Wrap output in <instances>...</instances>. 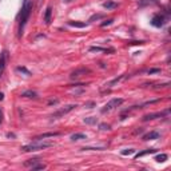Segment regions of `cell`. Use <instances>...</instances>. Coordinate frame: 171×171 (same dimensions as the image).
I'll list each match as a JSON object with an SVG mask.
<instances>
[{"label":"cell","mask_w":171,"mask_h":171,"mask_svg":"<svg viewBox=\"0 0 171 171\" xmlns=\"http://www.w3.org/2000/svg\"><path fill=\"white\" fill-rule=\"evenodd\" d=\"M31 11H32V3L30 0H24V3H23V7H22V12H20V22H19V35L22 36L23 34V28H24L25 23H27L28 17L31 15Z\"/></svg>","instance_id":"1"},{"label":"cell","mask_w":171,"mask_h":171,"mask_svg":"<svg viewBox=\"0 0 171 171\" xmlns=\"http://www.w3.org/2000/svg\"><path fill=\"white\" fill-rule=\"evenodd\" d=\"M53 142H35V143H30L25 144V146L22 147V151L24 152H32V151H39V150H44L48 149V147H52Z\"/></svg>","instance_id":"2"},{"label":"cell","mask_w":171,"mask_h":171,"mask_svg":"<svg viewBox=\"0 0 171 171\" xmlns=\"http://www.w3.org/2000/svg\"><path fill=\"white\" fill-rule=\"evenodd\" d=\"M123 99L122 98H114V99H111V100L108 102V103L106 104V106L102 108V114H106V112H110V111H112V110H115L116 107H119L122 103H123Z\"/></svg>","instance_id":"3"},{"label":"cell","mask_w":171,"mask_h":171,"mask_svg":"<svg viewBox=\"0 0 171 171\" xmlns=\"http://www.w3.org/2000/svg\"><path fill=\"white\" fill-rule=\"evenodd\" d=\"M75 107H78L76 104H68V106L63 107V108H59L56 112H53L52 115H51V118L52 119H58V118H62L63 115H66V114H68L70 111H72Z\"/></svg>","instance_id":"4"},{"label":"cell","mask_w":171,"mask_h":171,"mask_svg":"<svg viewBox=\"0 0 171 171\" xmlns=\"http://www.w3.org/2000/svg\"><path fill=\"white\" fill-rule=\"evenodd\" d=\"M170 114V110H166V111L162 112H154V114H147V115L143 116V122H149V120H154V119L162 118V116H166Z\"/></svg>","instance_id":"5"},{"label":"cell","mask_w":171,"mask_h":171,"mask_svg":"<svg viewBox=\"0 0 171 171\" xmlns=\"http://www.w3.org/2000/svg\"><path fill=\"white\" fill-rule=\"evenodd\" d=\"M165 22H166L165 16H163V15L157 14V15H154V16H152V19H151V22H150V23H151L152 27L160 28V27H163V25H165Z\"/></svg>","instance_id":"6"},{"label":"cell","mask_w":171,"mask_h":171,"mask_svg":"<svg viewBox=\"0 0 171 171\" xmlns=\"http://www.w3.org/2000/svg\"><path fill=\"white\" fill-rule=\"evenodd\" d=\"M91 72V70L90 68H79V70H75L74 72H71V75H70V79L71 80H76V79H79L80 76H83V75H86V74H90Z\"/></svg>","instance_id":"7"},{"label":"cell","mask_w":171,"mask_h":171,"mask_svg":"<svg viewBox=\"0 0 171 171\" xmlns=\"http://www.w3.org/2000/svg\"><path fill=\"white\" fill-rule=\"evenodd\" d=\"M7 56H8V52H7V51H3V52L0 53V76H1V74H3L4 68H6Z\"/></svg>","instance_id":"8"},{"label":"cell","mask_w":171,"mask_h":171,"mask_svg":"<svg viewBox=\"0 0 171 171\" xmlns=\"http://www.w3.org/2000/svg\"><path fill=\"white\" fill-rule=\"evenodd\" d=\"M160 134L157 131H151V132H147V134L143 135V140H155V139H159Z\"/></svg>","instance_id":"9"},{"label":"cell","mask_w":171,"mask_h":171,"mask_svg":"<svg viewBox=\"0 0 171 171\" xmlns=\"http://www.w3.org/2000/svg\"><path fill=\"white\" fill-rule=\"evenodd\" d=\"M114 48H103V47H90V52H106V53H108V52H114Z\"/></svg>","instance_id":"10"},{"label":"cell","mask_w":171,"mask_h":171,"mask_svg":"<svg viewBox=\"0 0 171 171\" xmlns=\"http://www.w3.org/2000/svg\"><path fill=\"white\" fill-rule=\"evenodd\" d=\"M72 142H78V140H83V139H87V135L83 134V132H76V134H72L70 138Z\"/></svg>","instance_id":"11"},{"label":"cell","mask_w":171,"mask_h":171,"mask_svg":"<svg viewBox=\"0 0 171 171\" xmlns=\"http://www.w3.org/2000/svg\"><path fill=\"white\" fill-rule=\"evenodd\" d=\"M59 132H45V134H42V135H38L35 138V140H40V139H45V138H53V136H59Z\"/></svg>","instance_id":"12"},{"label":"cell","mask_w":171,"mask_h":171,"mask_svg":"<svg viewBox=\"0 0 171 171\" xmlns=\"http://www.w3.org/2000/svg\"><path fill=\"white\" fill-rule=\"evenodd\" d=\"M23 98H31V99H36L38 98V94L32 90H27V91H23L22 92Z\"/></svg>","instance_id":"13"},{"label":"cell","mask_w":171,"mask_h":171,"mask_svg":"<svg viewBox=\"0 0 171 171\" xmlns=\"http://www.w3.org/2000/svg\"><path fill=\"white\" fill-rule=\"evenodd\" d=\"M155 4H158V0H139V7L155 6Z\"/></svg>","instance_id":"14"},{"label":"cell","mask_w":171,"mask_h":171,"mask_svg":"<svg viewBox=\"0 0 171 171\" xmlns=\"http://www.w3.org/2000/svg\"><path fill=\"white\" fill-rule=\"evenodd\" d=\"M51 15H52V8H51V7H47L45 14H44V23L45 24H50L51 23Z\"/></svg>","instance_id":"15"},{"label":"cell","mask_w":171,"mask_h":171,"mask_svg":"<svg viewBox=\"0 0 171 171\" xmlns=\"http://www.w3.org/2000/svg\"><path fill=\"white\" fill-rule=\"evenodd\" d=\"M154 152H157V150L155 149H149V150H144V151L142 152H138L136 155H135V158H140V157H144V155H149V154H154Z\"/></svg>","instance_id":"16"},{"label":"cell","mask_w":171,"mask_h":171,"mask_svg":"<svg viewBox=\"0 0 171 171\" xmlns=\"http://www.w3.org/2000/svg\"><path fill=\"white\" fill-rule=\"evenodd\" d=\"M118 7V4L114 3V1H106V3H103V8L106 9H114Z\"/></svg>","instance_id":"17"},{"label":"cell","mask_w":171,"mask_h":171,"mask_svg":"<svg viewBox=\"0 0 171 171\" xmlns=\"http://www.w3.org/2000/svg\"><path fill=\"white\" fill-rule=\"evenodd\" d=\"M68 25H71V27H76V28H84L86 27V23H80V22H68Z\"/></svg>","instance_id":"18"},{"label":"cell","mask_w":171,"mask_h":171,"mask_svg":"<svg viewBox=\"0 0 171 171\" xmlns=\"http://www.w3.org/2000/svg\"><path fill=\"white\" fill-rule=\"evenodd\" d=\"M83 122L86 124H96V122H98V119L95 118V116H88V118H84Z\"/></svg>","instance_id":"19"},{"label":"cell","mask_w":171,"mask_h":171,"mask_svg":"<svg viewBox=\"0 0 171 171\" xmlns=\"http://www.w3.org/2000/svg\"><path fill=\"white\" fill-rule=\"evenodd\" d=\"M167 154H159V155H157V157H155V160H157V162H159V163H163V162H166V160H167Z\"/></svg>","instance_id":"20"},{"label":"cell","mask_w":171,"mask_h":171,"mask_svg":"<svg viewBox=\"0 0 171 171\" xmlns=\"http://www.w3.org/2000/svg\"><path fill=\"white\" fill-rule=\"evenodd\" d=\"M47 167V166L44 165V163H35L34 166H31V170H44V168Z\"/></svg>","instance_id":"21"},{"label":"cell","mask_w":171,"mask_h":171,"mask_svg":"<svg viewBox=\"0 0 171 171\" xmlns=\"http://www.w3.org/2000/svg\"><path fill=\"white\" fill-rule=\"evenodd\" d=\"M39 158H34V159H30V160H27V162L24 163V166H27V167H31V166H34L35 163H38L39 162Z\"/></svg>","instance_id":"22"},{"label":"cell","mask_w":171,"mask_h":171,"mask_svg":"<svg viewBox=\"0 0 171 171\" xmlns=\"http://www.w3.org/2000/svg\"><path fill=\"white\" fill-rule=\"evenodd\" d=\"M16 71H17V72L24 74V75H27V76H30V75H31V72H30V71H28L25 67H20V66H19V67H16Z\"/></svg>","instance_id":"23"},{"label":"cell","mask_w":171,"mask_h":171,"mask_svg":"<svg viewBox=\"0 0 171 171\" xmlns=\"http://www.w3.org/2000/svg\"><path fill=\"white\" fill-rule=\"evenodd\" d=\"M99 128H100L102 131H110V130H111V126H110V124H106V123H100L99 124Z\"/></svg>","instance_id":"24"},{"label":"cell","mask_w":171,"mask_h":171,"mask_svg":"<svg viewBox=\"0 0 171 171\" xmlns=\"http://www.w3.org/2000/svg\"><path fill=\"white\" fill-rule=\"evenodd\" d=\"M134 152H135L134 149H126V150H123V151H122V155H124V157H126V155H132Z\"/></svg>","instance_id":"25"},{"label":"cell","mask_w":171,"mask_h":171,"mask_svg":"<svg viewBox=\"0 0 171 171\" xmlns=\"http://www.w3.org/2000/svg\"><path fill=\"white\" fill-rule=\"evenodd\" d=\"M122 79H123V75H122V76H119V78H115V79H114V80H111V82H110V83H108V87H112L114 84H115V83H118V82H119V80H122Z\"/></svg>","instance_id":"26"},{"label":"cell","mask_w":171,"mask_h":171,"mask_svg":"<svg viewBox=\"0 0 171 171\" xmlns=\"http://www.w3.org/2000/svg\"><path fill=\"white\" fill-rule=\"evenodd\" d=\"M102 17H103V15H94V16H91L90 17V20H88V22H95V20H99V19H102Z\"/></svg>","instance_id":"27"},{"label":"cell","mask_w":171,"mask_h":171,"mask_svg":"<svg viewBox=\"0 0 171 171\" xmlns=\"http://www.w3.org/2000/svg\"><path fill=\"white\" fill-rule=\"evenodd\" d=\"M147 72H149L150 75H152V74H159L160 72V68H151V70H149Z\"/></svg>","instance_id":"28"},{"label":"cell","mask_w":171,"mask_h":171,"mask_svg":"<svg viewBox=\"0 0 171 171\" xmlns=\"http://www.w3.org/2000/svg\"><path fill=\"white\" fill-rule=\"evenodd\" d=\"M112 22H114V20H112V19H108V20H106V22H103V23H102V27H106V25H110V24H112Z\"/></svg>","instance_id":"29"},{"label":"cell","mask_w":171,"mask_h":171,"mask_svg":"<svg viewBox=\"0 0 171 171\" xmlns=\"http://www.w3.org/2000/svg\"><path fill=\"white\" fill-rule=\"evenodd\" d=\"M103 149L104 147H96V149L95 147H83L82 150H103Z\"/></svg>","instance_id":"30"},{"label":"cell","mask_w":171,"mask_h":171,"mask_svg":"<svg viewBox=\"0 0 171 171\" xmlns=\"http://www.w3.org/2000/svg\"><path fill=\"white\" fill-rule=\"evenodd\" d=\"M84 106L87 107V108H92V107L95 106V103H94V102H88V103H86Z\"/></svg>","instance_id":"31"},{"label":"cell","mask_w":171,"mask_h":171,"mask_svg":"<svg viewBox=\"0 0 171 171\" xmlns=\"http://www.w3.org/2000/svg\"><path fill=\"white\" fill-rule=\"evenodd\" d=\"M56 103H58V99H53V100H50V103H48V104L52 106V104H56Z\"/></svg>","instance_id":"32"},{"label":"cell","mask_w":171,"mask_h":171,"mask_svg":"<svg viewBox=\"0 0 171 171\" xmlns=\"http://www.w3.org/2000/svg\"><path fill=\"white\" fill-rule=\"evenodd\" d=\"M7 136H8V138H15V135L11 134V132H8V134H7Z\"/></svg>","instance_id":"33"},{"label":"cell","mask_w":171,"mask_h":171,"mask_svg":"<svg viewBox=\"0 0 171 171\" xmlns=\"http://www.w3.org/2000/svg\"><path fill=\"white\" fill-rule=\"evenodd\" d=\"M4 99V95H3V92H0V100H3Z\"/></svg>","instance_id":"34"},{"label":"cell","mask_w":171,"mask_h":171,"mask_svg":"<svg viewBox=\"0 0 171 171\" xmlns=\"http://www.w3.org/2000/svg\"><path fill=\"white\" fill-rule=\"evenodd\" d=\"M1 120H3V114H1V111H0V123H1Z\"/></svg>","instance_id":"35"},{"label":"cell","mask_w":171,"mask_h":171,"mask_svg":"<svg viewBox=\"0 0 171 171\" xmlns=\"http://www.w3.org/2000/svg\"><path fill=\"white\" fill-rule=\"evenodd\" d=\"M63 1H66V3H70L71 0H63Z\"/></svg>","instance_id":"36"}]
</instances>
